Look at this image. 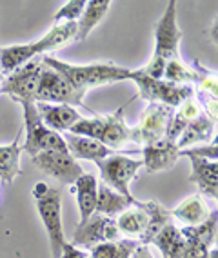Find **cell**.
Wrapping results in <instances>:
<instances>
[{"label":"cell","instance_id":"1","mask_svg":"<svg viewBox=\"0 0 218 258\" xmlns=\"http://www.w3.org/2000/svg\"><path fill=\"white\" fill-rule=\"evenodd\" d=\"M42 62L47 68H53L55 71L64 77L69 86L79 93V95H86L89 88L95 86H102V84H113L120 82V80H129L131 70L122 68V66L111 64V62H97V64H84V66H75L56 60L53 56L44 55Z\"/></svg>","mask_w":218,"mask_h":258},{"label":"cell","instance_id":"2","mask_svg":"<svg viewBox=\"0 0 218 258\" xmlns=\"http://www.w3.org/2000/svg\"><path fill=\"white\" fill-rule=\"evenodd\" d=\"M124 109L125 106H122L111 115L95 116V118H80L79 122H75L71 125L67 133L93 139L116 153L131 139V127L125 124Z\"/></svg>","mask_w":218,"mask_h":258},{"label":"cell","instance_id":"3","mask_svg":"<svg viewBox=\"0 0 218 258\" xmlns=\"http://www.w3.org/2000/svg\"><path fill=\"white\" fill-rule=\"evenodd\" d=\"M37 211L42 218V224L46 227L49 245H51L53 258H60L62 247L65 244L64 226H62V206H60V191L49 187L46 182L35 184L31 191Z\"/></svg>","mask_w":218,"mask_h":258},{"label":"cell","instance_id":"4","mask_svg":"<svg viewBox=\"0 0 218 258\" xmlns=\"http://www.w3.org/2000/svg\"><path fill=\"white\" fill-rule=\"evenodd\" d=\"M24 127H26V142L20 149L35 157L44 151H67L65 142L60 135L47 129L37 113L35 102H24Z\"/></svg>","mask_w":218,"mask_h":258},{"label":"cell","instance_id":"5","mask_svg":"<svg viewBox=\"0 0 218 258\" xmlns=\"http://www.w3.org/2000/svg\"><path fill=\"white\" fill-rule=\"evenodd\" d=\"M129 80L138 86V95L144 100L158 102L164 106H169L173 109H177L180 104H184L186 100L195 97V89L186 84H171L166 80H155L148 75H144L142 71H133L131 70Z\"/></svg>","mask_w":218,"mask_h":258},{"label":"cell","instance_id":"6","mask_svg":"<svg viewBox=\"0 0 218 258\" xmlns=\"http://www.w3.org/2000/svg\"><path fill=\"white\" fill-rule=\"evenodd\" d=\"M44 64V62H42ZM35 102H44V104H65V106H80L84 107V97L79 95L69 82L62 77L58 71L53 68L44 66L38 79L37 93H35Z\"/></svg>","mask_w":218,"mask_h":258},{"label":"cell","instance_id":"7","mask_svg":"<svg viewBox=\"0 0 218 258\" xmlns=\"http://www.w3.org/2000/svg\"><path fill=\"white\" fill-rule=\"evenodd\" d=\"M95 164L100 169V175L107 187L124 195L125 199H133L129 191V182L136 176L140 167L144 166L142 160H133L129 157H124L122 153H113L111 157L98 160Z\"/></svg>","mask_w":218,"mask_h":258},{"label":"cell","instance_id":"8","mask_svg":"<svg viewBox=\"0 0 218 258\" xmlns=\"http://www.w3.org/2000/svg\"><path fill=\"white\" fill-rule=\"evenodd\" d=\"M44 68L42 64V56H35L19 70L10 73L2 82L0 93H4L11 97L15 102L24 104V102H35V93H37L38 79H40V71Z\"/></svg>","mask_w":218,"mask_h":258},{"label":"cell","instance_id":"9","mask_svg":"<svg viewBox=\"0 0 218 258\" xmlns=\"http://www.w3.org/2000/svg\"><path fill=\"white\" fill-rule=\"evenodd\" d=\"M175 109L158 102H151L144 109L140 122L136 127H131V139L129 142L136 144H153L157 140L164 139L167 131V125L171 122Z\"/></svg>","mask_w":218,"mask_h":258},{"label":"cell","instance_id":"10","mask_svg":"<svg viewBox=\"0 0 218 258\" xmlns=\"http://www.w3.org/2000/svg\"><path fill=\"white\" fill-rule=\"evenodd\" d=\"M182 31L177 24V0H169L164 15L155 28V58L169 62L178 58V44H180Z\"/></svg>","mask_w":218,"mask_h":258},{"label":"cell","instance_id":"11","mask_svg":"<svg viewBox=\"0 0 218 258\" xmlns=\"http://www.w3.org/2000/svg\"><path fill=\"white\" fill-rule=\"evenodd\" d=\"M33 166H37L42 173L58 180L60 184H75L77 178L84 175L80 164L67 151H44L31 157Z\"/></svg>","mask_w":218,"mask_h":258},{"label":"cell","instance_id":"12","mask_svg":"<svg viewBox=\"0 0 218 258\" xmlns=\"http://www.w3.org/2000/svg\"><path fill=\"white\" fill-rule=\"evenodd\" d=\"M122 240L120 231L116 226L115 218L93 215L91 218L79 224L73 235V245H84V247H93L104 242H118Z\"/></svg>","mask_w":218,"mask_h":258},{"label":"cell","instance_id":"13","mask_svg":"<svg viewBox=\"0 0 218 258\" xmlns=\"http://www.w3.org/2000/svg\"><path fill=\"white\" fill-rule=\"evenodd\" d=\"M191 160V175L189 182L195 184L200 189V193L209 197V199H216L218 197V164L216 160H207V158H200L187 155Z\"/></svg>","mask_w":218,"mask_h":258},{"label":"cell","instance_id":"14","mask_svg":"<svg viewBox=\"0 0 218 258\" xmlns=\"http://www.w3.org/2000/svg\"><path fill=\"white\" fill-rule=\"evenodd\" d=\"M144 160L142 164L146 166L148 173H158V171L169 169L175 166V162L180 157V151L175 146V142L167 139H160L153 144H148L142 149Z\"/></svg>","mask_w":218,"mask_h":258},{"label":"cell","instance_id":"15","mask_svg":"<svg viewBox=\"0 0 218 258\" xmlns=\"http://www.w3.org/2000/svg\"><path fill=\"white\" fill-rule=\"evenodd\" d=\"M37 113L40 120L44 122L47 129H51L55 133L58 131H69V127L79 122L82 116L75 107L65 106V104H44V102H35Z\"/></svg>","mask_w":218,"mask_h":258},{"label":"cell","instance_id":"16","mask_svg":"<svg viewBox=\"0 0 218 258\" xmlns=\"http://www.w3.org/2000/svg\"><path fill=\"white\" fill-rule=\"evenodd\" d=\"M65 142V148L67 153L75 160H91V162H98L104 160V158L111 157L113 153L109 148H106L104 144L97 142L93 139H88V137H79V135H71L65 133V137H62Z\"/></svg>","mask_w":218,"mask_h":258},{"label":"cell","instance_id":"17","mask_svg":"<svg viewBox=\"0 0 218 258\" xmlns=\"http://www.w3.org/2000/svg\"><path fill=\"white\" fill-rule=\"evenodd\" d=\"M148 224H149V213L146 209V204L138 202V200L135 202L133 208L125 209L116 218V226H118L122 238L127 236V240H135V242H138L142 238V235L148 229Z\"/></svg>","mask_w":218,"mask_h":258},{"label":"cell","instance_id":"18","mask_svg":"<svg viewBox=\"0 0 218 258\" xmlns=\"http://www.w3.org/2000/svg\"><path fill=\"white\" fill-rule=\"evenodd\" d=\"M135 199H125L124 195L116 193L115 189L107 187L106 184H98L97 189V206H95V215L113 218L116 215L124 213L135 206Z\"/></svg>","mask_w":218,"mask_h":258},{"label":"cell","instance_id":"19","mask_svg":"<svg viewBox=\"0 0 218 258\" xmlns=\"http://www.w3.org/2000/svg\"><path fill=\"white\" fill-rule=\"evenodd\" d=\"M171 218H177L184 227H193L198 226L205 218L211 215L207 204L202 199V195H193L189 199H186L180 206L169 211Z\"/></svg>","mask_w":218,"mask_h":258},{"label":"cell","instance_id":"20","mask_svg":"<svg viewBox=\"0 0 218 258\" xmlns=\"http://www.w3.org/2000/svg\"><path fill=\"white\" fill-rule=\"evenodd\" d=\"M111 8V2L109 0H89L86 2V8H84L80 19L77 20V35H75V40L82 42L89 37V33L97 28L100 20L106 17L107 10Z\"/></svg>","mask_w":218,"mask_h":258},{"label":"cell","instance_id":"21","mask_svg":"<svg viewBox=\"0 0 218 258\" xmlns=\"http://www.w3.org/2000/svg\"><path fill=\"white\" fill-rule=\"evenodd\" d=\"M97 189H98V180L95 175H88L84 173L80 178L75 182V191H77V202H79V211H80V222L91 218L95 215V206H97Z\"/></svg>","mask_w":218,"mask_h":258},{"label":"cell","instance_id":"22","mask_svg":"<svg viewBox=\"0 0 218 258\" xmlns=\"http://www.w3.org/2000/svg\"><path fill=\"white\" fill-rule=\"evenodd\" d=\"M35 56H40L35 42L0 47V70H2L4 77H8L10 73H13L15 70H19L20 66H24L26 62L35 58Z\"/></svg>","mask_w":218,"mask_h":258},{"label":"cell","instance_id":"23","mask_svg":"<svg viewBox=\"0 0 218 258\" xmlns=\"http://www.w3.org/2000/svg\"><path fill=\"white\" fill-rule=\"evenodd\" d=\"M214 131H216V124H214L207 115H204V111H202V113H200L193 122H189L187 127L182 131V135L178 137L175 146L178 148V151L187 149L189 146H193V144L204 142V140L211 139V135H214Z\"/></svg>","mask_w":218,"mask_h":258},{"label":"cell","instance_id":"24","mask_svg":"<svg viewBox=\"0 0 218 258\" xmlns=\"http://www.w3.org/2000/svg\"><path fill=\"white\" fill-rule=\"evenodd\" d=\"M200 113H202V107H200V104L196 102L195 97L186 100L184 104H180V106L175 109V113H173V118H171V122H169V125H167V131L164 139L171 140V142H177L178 137L182 135V131L187 127V124L193 122Z\"/></svg>","mask_w":218,"mask_h":258},{"label":"cell","instance_id":"25","mask_svg":"<svg viewBox=\"0 0 218 258\" xmlns=\"http://www.w3.org/2000/svg\"><path fill=\"white\" fill-rule=\"evenodd\" d=\"M75 35H77V22H62L53 26L51 31H47L35 44H37V49L40 53V56H44V53H47V51L60 49L62 46L73 42Z\"/></svg>","mask_w":218,"mask_h":258},{"label":"cell","instance_id":"26","mask_svg":"<svg viewBox=\"0 0 218 258\" xmlns=\"http://www.w3.org/2000/svg\"><path fill=\"white\" fill-rule=\"evenodd\" d=\"M20 135L22 129L10 146H0V180L4 184H13V180L20 175Z\"/></svg>","mask_w":218,"mask_h":258},{"label":"cell","instance_id":"27","mask_svg":"<svg viewBox=\"0 0 218 258\" xmlns=\"http://www.w3.org/2000/svg\"><path fill=\"white\" fill-rule=\"evenodd\" d=\"M184 235H182L180 227H177L173 222H169L166 227H164L151 244H155L160 253H162V258H182V251H184Z\"/></svg>","mask_w":218,"mask_h":258},{"label":"cell","instance_id":"28","mask_svg":"<svg viewBox=\"0 0 218 258\" xmlns=\"http://www.w3.org/2000/svg\"><path fill=\"white\" fill-rule=\"evenodd\" d=\"M146 204V209L149 213V224H148V229L146 233L142 235V238L138 240L140 245H148L151 244L155 240V236L164 229V227L171 222V215L167 211L166 208H162L158 202H144Z\"/></svg>","mask_w":218,"mask_h":258},{"label":"cell","instance_id":"29","mask_svg":"<svg viewBox=\"0 0 218 258\" xmlns=\"http://www.w3.org/2000/svg\"><path fill=\"white\" fill-rule=\"evenodd\" d=\"M164 80L171 84H186V86H189V82H198L196 64L191 68L180 58L169 60L166 64V71H164Z\"/></svg>","mask_w":218,"mask_h":258},{"label":"cell","instance_id":"30","mask_svg":"<svg viewBox=\"0 0 218 258\" xmlns=\"http://www.w3.org/2000/svg\"><path fill=\"white\" fill-rule=\"evenodd\" d=\"M216 220H218L216 211H211V215L202 224L193 227H180V231L184 235L196 238L198 242H202V244L211 249V245L214 247V240H216Z\"/></svg>","mask_w":218,"mask_h":258},{"label":"cell","instance_id":"31","mask_svg":"<svg viewBox=\"0 0 218 258\" xmlns=\"http://www.w3.org/2000/svg\"><path fill=\"white\" fill-rule=\"evenodd\" d=\"M84 8H86V0H69L53 15V22H77L80 19V15H82Z\"/></svg>","mask_w":218,"mask_h":258},{"label":"cell","instance_id":"32","mask_svg":"<svg viewBox=\"0 0 218 258\" xmlns=\"http://www.w3.org/2000/svg\"><path fill=\"white\" fill-rule=\"evenodd\" d=\"M184 235V233H182ZM184 251H182V258H207L209 251L211 249L207 245H204L202 242H198L196 238L193 236H187L184 235Z\"/></svg>","mask_w":218,"mask_h":258},{"label":"cell","instance_id":"33","mask_svg":"<svg viewBox=\"0 0 218 258\" xmlns=\"http://www.w3.org/2000/svg\"><path fill=\"white\" fill-rule=\"evenodd\" d=\"M118 242H104V244L93 245L89 258H116V254H118Z\"/></svg>","mask_w":218,"mask_h":258},{"label":"cell","instance_id":"34","mask_svg":"<svg viewBox=\"0 0 218 258\" xmlns=\"http://www.w3.org/2000/svg\"><path fill=\"white\" fill-rule=\"evenodd\" d=\"M187 155H193V157H200V158H207V160H216V157H218L216 142L209 144V146H205V148L182 149L180 151V157H187Z\"/></svg>","mask_w":218,"mask_h":258},{"label":"cell","instance_id":"35","mask_svg":"<svg viewBox=\"0 0 218 258\" xmlns=\"http://www.w3.org/2000/svg\"><path fill=\"white\" fill-rule=\"evenodd\" d=\"M60 258H88V254L84 253L82 249H79L77 245L65 242L64 247H62V254Z\"/></svg>","mask_w":218,"mask_h":258},{"label":"cell","instance_id":"36","mask_svg":"<svg viewBox=\"0 0 218 258\" xmlns=\"http://www.w3.org/2000/svg\"><path fill=\"white\" fill-rule=\"evenodd\" d=\"M129 258H153V254H151L148 245H136V249L131 253Z\"/></svg>","mask_w":218,"mask_h":258},{"label":"cell","instance_id":"37","mask_svg":"<svg viewBox=\"0 0 218 258\" xmlns=\"http://www.w3.org/2000/svg\"><path fill=\"white\" fill-rule=\"evenodd\" d=\"M207 258H216V247H213V249H211V251H209Z\"/></svg>","mask_w":218,"mask_h":258},{"label":"cell","instance_id":"38","mask_svg":"<svg viewBox=\"0 0 218 258\" xmlns=\"http://www.w3.org/2000/svg\"><path fill=\"white\" fill-rule=\"evenodd\" d=\"M4 79H6L4 73H2V70H0V88H2V82H4Z\"/></svg>","mask_w":218,"mask_h":258},{"label":"cell","instance_id":"39","mask_svg":"<svg viewBox=\"0 0 218 258\" xmlns=\"http://www.w3.org/2000/svg\"><path fill=\"white\" fill-rule=\"evenodd\" d=\"M88 258H89V256H88Z\"/></svg>","mask_w":218,"mask_h":258}]
</instances>
